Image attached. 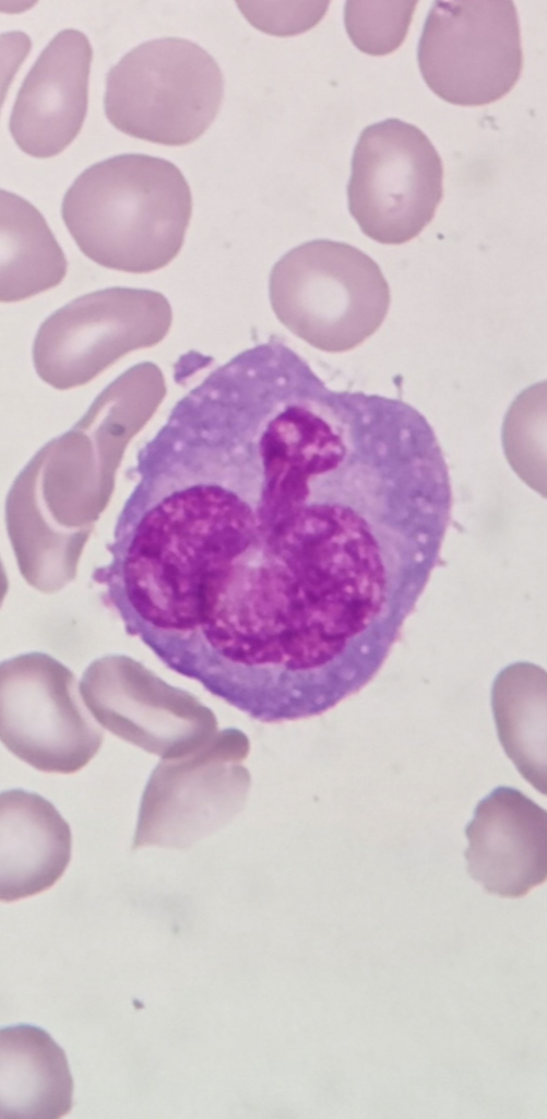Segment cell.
<instances>
[{
    "label": "cell",
    "instance_id": "1",
    "mask_svg": "<svg viewBox=\"0 0 547 1119\" xmlns=\"http://www.w3.org/2000/svg\"><path fill=\"white\" fill-rule=\"evenodd\" d=\"M144 560L168 668L262 722L320 715L378 673L451 516L427 437L296 351L245 350L175 410Z\"/></svg>",
    "mask_w": 547,
    "mask_h": 1119
},
{
    "label": "cell",
    "instance_id": "2",
    "mask_svg": "<svg viewBox=\"0 0 547 1119\" xmlns=\"http://www.w3.org/2000/svg\"><path fill=\"white\" fill-rule=\"evenodd\" d=\"M191 212V191L179 168L136 153L87 167L61 204L80 249L100 264L127 271H153L175 258Z\"/></svg>",
    "mask_w": 547,
    "mask_h": 1119
},
{
    "label": "cell",
    "instance_id": "3",
    "mask_svg": "<svg viewBox=\"0 0 547 1119\" xmlns=\"http://www.w3.org/2000/svg\"><path fill=\"white\" fill-rule=\"evenodd\" d=\"M269 296L275 316L292 333L330 353L349 351L372 335L391 299L373 259L329 239L286 252L272 268Z\"/></svg>",
    "mask_w": 547,
    "mask_h": 1119
},
{
    "label": "cell",
    "instance_id": "4",
    "mask_svg": "<svg viewBox=\"0 0 547 1119\" xmlns=\"http://www.w3.org/2000/svg\"><path fill=\"white\" fill-rule=\"evenodd\" d=\"M224 79L215 59L180 37L147 40L108 72L107 119L131 137L164 145L193 142L216 117Z\"/></svg>",
    "mask_w": 547,
    "mask_h": 1119
},
{
    "label": "cell",
    "instance_id": "5",
    "mask_svg": "<svg viewBox=\"0 0 547 1119\" xmlns=\"http://www.w3.org/2000/svg\"><path fill=\"white\" fill-rule=\"evenodd\" d=\"M442 178L441 158L419 128L397 118L370 125L352 158L349 212L371 239L404 244L433 219Z\"/></svg>",
    "mask_w": 547,
    "mask_h": 1119
},
{
    "label": "cell",
    "instance_id": "6",
    "mask_svg": "<svg viewBox=\"0 0 547 1119\" xmlns=\"http://www.w3.org/2000/svg\"><path fill=\"white\" fill-rule=\"evenodd\" d=\"M417 59L426 84L440 98L462 106L498 101L514 86L523 68L514 3L435 1Z\"/></svg>",
    "mask_w": 547,
    "mask_h": 1119
},
{
    "label": "cell",
    "instance_id": "7",
    "mask_svg": "<svg viewBox=\"0 0 547 1119\" xmlns=\"http://www.w3.org/2000/svg\"><path fill=\"white\" fill-rule=\"evenodd\" d=\"M0 737L32 767L72 774L97 754L104 732L82 705L73 676L55 663L35 661L2 671Z\"/></svg>",
    "mask_w": 547,
    "mask_h": 1119
},
{
    "label": "cell",
    "instance_id": "8",
    "mask_svg": "<svg viewBox=\"0 0 547 1119\" xmlns=\"http://www.w3.org/2000/svg\"><path fill=\"white\" fill-rule=\"evenodd\" d=\"M81 692L96 721L150 753L164 754L211 725V715L185 694L134 664L103 663L84 676Z\"/></svg>",
    "mask_w": 547,
    "mask_h": 1119
},
{
    "label": "cell",
    "instance_id": "9",
    "mask_svg": "<svg viewBox=\"0 0 547 1119\" xmlns=\"http://www.w3.org/2000/svg\"><path fill=\"white\" fill-rule=\"evenodd\" d=\"M92 46L78 30L59 32L26 74L9 129L16 145L38 158L62 152L80 132L87 110Z\"/></svg>",
    "mask_w": 547,
    "mask_h": 1119
},
{
    "label": "cell",
    "instance_id": "10",
    "mask_svg": "<svg viewBox=\"0 0 547 1119\" xmlns=\"http://www.w3.org/2000/svg\"><path fill=\"white\" fill-rule=\"evenodd\" d=\"M467 871L488 893L516 898L547 876V813L520 790L500 786L480 800L465 828Z\"/></svg>",
    "mask_w": 547,
    "mask_h": 1119
},
{
    "label": "cell",
    "instance_id": "11",
    "mask_svg": "<svg viewBox=\"0 0 547 1119\" xmlns=\"http://www.w3.org/2000/svg\"><path fill=\"white\" fill-rule=\"evenodd\" d=\"M0 828L2 902L39 894L61 877L72 835L51 802L24 789L2 791Z\"/></svg>",
    "mask_w": 547,
    "mask_h": 1119
},
{
    "label": "cell",
    "instance_id": "12",
    "mask_svg": "<svg viewBox=\"0 0 547 1119\" xmlns=\"http://www.w3.org/2000/svg\"><path fill=\"white\" fill-rule=\"evenodd\" d=\"M1 1119H58L72 1108L66 1053L33 1025L1 1029Z\"/></svg>",
    "mask_w": 547,
    "mask_h": 1119
},
{
    "label": "cell",
    "instance_id": "13",
    "mask_svg": "<svg viewBox=\"0 0 547 1119\" xmlns=\"http://www.w3.org/2000/svg\"><path fill=\"white\" fill-rule=\"evenodd\" d=\"M491 707L506 754L546 794V673L532 664L509 667L494 683Z\"/></svg>",
    "mask_w": 547,
    "mask_h": 1119
},
{
    "label": "cell",
    "instance_id": "14",
    "mask_svg": "<svg viewBox=\"0 0 547 1119\" xmlns=\"http://www.w3.org/2000/svg\"><path fill=\"white\" fill-rule=\"evenodd\" d=\"M417 1H353L345 3L344 23L353 44L362 52L383 56L406 37Z\"/></svg>",
    "mask_w": 547,
    "mask_h": 1119
},
{
    "label": "cell",
    "instance_id": "15",
    "mask_svg": "<svg viewBox=\"0 0 547 1119\" xmlns=\"http://www.w3.org/2000/svg\"><path fill=\"white\" fill-rule=\"evenodd\" d=\"M239 10L258 30L275 36H293L313 27L329 1H239Z\"/></svg>",
    "mask_w": 547,
    "mask_h": 1119
}]
</instances>
